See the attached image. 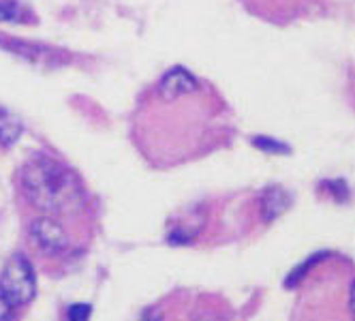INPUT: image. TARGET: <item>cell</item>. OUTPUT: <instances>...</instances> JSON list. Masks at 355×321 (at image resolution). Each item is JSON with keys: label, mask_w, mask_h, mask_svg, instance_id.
I'll return each instance as SVG.
<instances>
[{"label": "cell", "mask_w": 355, "mask_h": 321, "mask_svg": "<svg viewBox=\"0 0 355 321\" xmlns=\"http://www.w3.org/2000/svg\"><path fill=\"white\" fill-rule=\"evenodd\" d=\"M26 200L45 214H69L84 206V193L71 171L49 157H35L21 169Z\"/></svg>", "instance_id": "cell-1"}, {"label": "cell", "mask_w": 355, "mask_h": 321, "mask_svg": "<svg viewBox=\"0 0 355 321\" xmlns=\"http://www.w3.org/2000/svg\"><path fill=\"white\" fill-rule=\"evenodd\" d=\"M37 293V279L31 261L13 255L0 272V321H15L17 309L28 304Z\"/></svg>", "instance_id": "cell-2"}, {"label": "cell", "mask_w": 355, "mask_h": 321, "mask_svg": "<svg viewBox=\"0 0 355 321\" xmlns=\"http://www.w3.org/2000/svg\"><path fill=\"white\" fill-rule=\"evenodd\" d=\"M0 47L9 49V52L21 56L24 60H28L33 64L56 67V64H62L67 60V56L60 52V49H52V47H45V45H35V43H24V41H15V39H7V37H0Z\"/></svg>", "instance_id": "cell-3"}, {"label": "cell", "mask_w": 355, "mask_h": 321, "mask_svg": "<svg viewBox=\"0 0 355 321\" xmlns=\"http://www.w3.org/2000/svg\"><path fill=\"white\" fill-rule=\"evenodd\" d=\"M31 234L45 253H52V255L62 253L69 246V238H67L62 225L58 223V220H54L52 216L37 218L31 227Z\"/></svg>", "instance_id": "cell-4"}, {"label": "cell", "mask_w": 355, "mask_h": 321, "mask_svg": "<svg viewBox=\"0 0 355 321\" xmlns=\"http://www.w3.org/2000/svg\"><path fill=\"white\" fill-rule=\"evenodd\" d=\"M195 90H197V80L182 67H175V69L167 71L159 84V92L163 98H167V101L182 96V94H191Z\"/></svg>", "instance_id": "cell-5"}, {"label": "cell", "mask_w": 355, "mask_h": 321, "mask_svg": "<svg viewBox=\"0 0 355 321\" xmlns=\"http://www.w3.org/2000/svg\"><path fill=\"white\" fill-rule=\"evenodd\" d=\"M291 204V197L278 186H272L263 193V200H261V208H263V216L270 220L274 216H278L281 212H285Z\"/></svg>", "instance_id": "cell-6"}, {"label": "cell", "mask_w": 355, "mask_h": 321, "mask_svg": "<svg viewBox=\"0 0 355 321\" xmlns=\"http://www.w3.org/2000/svg\"><path fill=\"white\" fill-rule=\"evenodd\" d=\"M21 135V122L19 118L0 105V146H13Z\"/></svg>", "instance_id": "cell-7"}, {"label": "cell", "mask_w": 355, "mask_h": 321, "mask_svg": "<svg viewBox=\"0 0 355 321\" xmlns=\"http://www.w3.org/2000/svg\"><path fill=\"white\" fill-rule=\"evenodd\" d=\"M31 19L28 11L15 0H0V21H26Z\"/></svg>", "instance_id": "cell-8"}, {"label": "cell", "mask_w": 355, "mask_h": 321, "mask_svg": "<svg viewBox=\"0 0 355 321\" xmlns=\"http://www.w3.org/2000/svg\"><path fill=\"white\" fill-rule=\"evenodd\" d=\"M92 309L88 304H73L67 311V321H88Z\"/></svg>", "instance_id": "cell-9"}, {"label": "cell", "mask_w": 355, "mask_h": 321, "mask_svg": "<svg viewBox=\"0 0 355 321\" xmlns=\"http://www.w3.org/2000/svg\"><path fill=\"white\" fill-rule=\"evenodd\" d=\"M252 144H255L257 148H261V150H266V153H287V146L285 144L272 141L268 137H255V139H252Z\"/></svg>", "instance_id": "cell-10"}, {"label": "cell", "mask_w": 355, "mask_h": 321, "mask_svg": "<svg viewBox=\"0 0 355 321\" xmlns=\"http://www.w3.org/2000/svg\"><path fill=\"white\" fill-rule=\"evenodd\" d=\"M351 317H353V321H355V281H353V285H351Z\"/></svg>", "instance_id": "cell-11"}, {"label": "cell", "mask_w": 355, "mask_h": 321, "mask_svg": "<svg viewBox=\"0 0 355 321\" xmlns=\"http://www.w3.org/2000/svg\"><path fill=\"white\" fill-rule=\"evenodd\" d=\"M144 321H161V317H159V315H150V317H146Z\"/></svg>", "instance_id": "cell-12"}]
</instances>
